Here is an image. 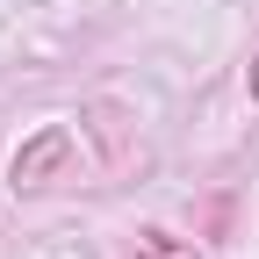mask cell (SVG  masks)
<instances>
[{"label":"cell","mask_w":259,"mask_h":259,"mask_svg":"<svg viewBox=\"0 0 259 259\" xmlns=\"http://www.w3.org/2000/svg\"><path fill=\"white\" fill-rule=\"evenodd\" d=\"M65 151H72V130H44L36 144L15 151V187H44L51 166H65Z\"/></svg>","instance_id":"6da1fadb"},{"label":"cell","mask_w":259,"mask_h":259,"mask_svg":"<svg viewBox=\"0 0 259 259\" xmlns=\"http://www.w3.org/2000/svg\"><path fill=\"white\" fill-rule=\"evenodd\" d=\"M252 101H259V65H252Z\"/></svg>","instance_id":"7a4b0ae2"}]
</instances>
